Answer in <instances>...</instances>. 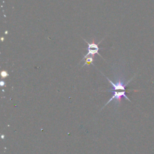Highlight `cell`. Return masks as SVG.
I'll list each match as a JSON object with an SVG mask.
<instances>
[{"instance_id":"4","label":"cell","mask_w":154,"mask_h":154,"mask_svg":"<svg viewBox=\"0 0 154 154\" xmlns=\"http://www.w3.org/2000/svg\"><path fill=\"white\" fill-rule=\"evenodd\" d=\"M1 77H2V78H6L7 76H8V74L7 73V72H6V71H2L1 72Z\"/></svg>"},{"instance_id":"1","label":"cell","mask_w":154,"mask_h":154,"mask_svg":"<svg viewBox=\"0 0 154 154\" xmlns=\"http://www.w3.org/2000/svg\"><path fill=\"white\" fill-rule=\"evenodd\" d=\"M84 41L87 43L88 45V53L84 57L83 60L85 59L86 58H87L90 55L94 57V55L96 54H97L100 57H101L102 58V57L99 54L98 52V51H99V48H98V44L100 42V41L99 42V43L96 44L94 43V40H93V42L91 43H89L88 42H87L85 40H84Z\"/></svg>"},{"instance_id":"3","label":"cell","mask_w":154,"mask_h":154,"mask_svg":"<svg viewBox=\"0 0 154 154\" xmlns=\"http://www.w3.org/2000/svg\"><path fill=\"white\" fill-rule=\"evenodd\" d=\"M93 56H91L90 57H87V58H85V63L84 64V65L82 66H84L85 65H86L87 64H90V63L93 64Z\"/></svg>"},{"instance_id":"5","label":"cell","mask_w":154,"mask_h":154,"mask_svg":"<svg viewBox=\"0 0 154 154\" xmlns=\"http://www.w3.org/2000/svg\"><path fill=\"white\" fill-rule=\"evenodd\" d=\"M5 85V82L4 81H1V86H4Z\"/></svg>"},{"instance_id":"2","label":"cell","mask_w":154,"mask_h":154,"mask_svg":"<svg viewBox=\"0 0 154 154\" xmlns=\"http://www.w3.org/2000/svg\"><path fill=\"white\" fill-rule=\"evenodd\" d=\"M109 91H111L112 93H114L112 97L107 102V103L105 105V106H106L107 104H108L111 101H112L113 99H116L117 100H118L119 102H120V99H121V97H124L125 98H126V99H127L128 100L130 101V99L128 97V96L126 95V91L125 90H123V91H115V90H109Z\"/></svg>"}]
</instances>
